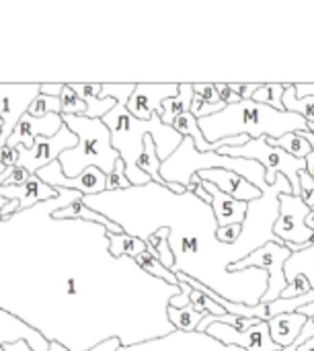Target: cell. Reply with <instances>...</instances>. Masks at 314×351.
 <instances>
[{"label":"cell","mask_w":314,"mask_h":351,"mask_svg":"<svg viewBox=\"0 0 314 351\" xmlns=\"http://www.w3.org/2000/svg\"><path fill=\"white\" fill-rule=\"evenodd\" d=\"M128 101H115V107L101 117L105 128L111 132V146L119 154V160L125 167V177L132 183V187H144L150 181L148 175H144L136 162L144 148V138L152 136L156 146L158 160H167L183 142V136L175 132L171 125H165L158 115H152L148 121H140L125 109Z\"/></svg>","instance_id":"cell-1"},{"label":"cell","mask_w":314,"mask_h":351,"mask_svg":"<svg viewBox=\"0 0 314 351\" xmlns=\"http://www.w3.org/2000/svg\"><path fill=\"white\" fill-rule=\"evenodd\" d=\"M78 144V138L64 125L56 136L51 138H35L31 148H23L16 146L19 158H16V167L27 171L29 175H35L37 171H41L43 167L51 165L53 160H58V156L64 150H70Z\"/></svg>","instance_id":"cell-8"},{"label":"cell","mask_w":314,"mask_h":351,"mask_svg":"<svg viewBox=\"0 0 314 351\" xmlns=\"http://www.w3.org/2000/svg\"><path fill=\"white\" fill-rule=\"evenodd\" d=\"M134 263H138L142 269H146L150 276H154V280H167L173 288H179L177 284V276L171 271V269H167L160 261H158V255L154 253V251H146V253H142V255H138L136 259H134Z\"/></svg>","instance_id":"cell-25"},{"label":"cell","mask_w":314,"mask_h":351,"mask_svg":"<svg viewBox=\"0 0 314 351\" xmlns=\"http://www.w3.org/2000/svg\"><path fill=\"white\" fill-rule=\"evenodd\" d=\"M117 350H121L119 339H117V337H111V339H105L103 343H99V346L90 348L88 351H117Z\"/></svg>","instance_id":"cell-40"},{"label":"cell","mask_w":314,"mask_h":351,"mask_svg":"<svg viewBox=\"0 0 314 351\" xmlns=\"http://www.w3.org/2000/svg\"><path fill=\"white\" fill-rule=\"evenodd\" d=\"M197 177L202 181H208L212 183L218 191L239 199V202H255V199H261V191L251 185L249 181H245L243 177H239L237 173L232 171H226V169H210V171H200Z\"/></svg>","instance_id":"cell-12"},{"label":"cell","mask_w":314,"mask_h":351,"mask_svg":"<svg viewBox=\"0 0 314 351\" xmlns=\"http://www.w3.org/2000/svg\"><path fill=\"white\" fill-rule=\"evenodd\" d=\"M284 276L286 282H292L296 276H304L311 284V290H314V245L288 257L284 263Z\"/></svg>","instance_id":"cell-17"},{"label":"cell","mask_w":314,"mask_h":351,"mask_svg":"<svg viewBox=\"0 0 314 351\" xmlns=\"http://www.w3.org/2000/svg\"><path fill=\"white\" fill-rule=\"evenodd\" d=\"M214 86H216V90H218V95H220V101H222L224 105H237V103H241V97L230 88V84H226V82H216Z\"/></svg>","instance_id":"cell-35"},{"label":"cell","mask_w":314,"mask_h":351,"mask_svg":"<svg viewBox=\"0 0 314 351\" xmlns=\"http://www.w3.org/2000/svg\"><path fill=\"white\" fill-rule=\"evenodd\" d=\"M306 130H309V132H313V134H314V125H313V123H309V128H306Z\"/></svg>","instance_id":"cell-45"},{"label":"cell","mask_w":314,"mask_h":351,"mask_svg":"<svg viewBox=\"0 0 314 351\" xmlns=\"http://www.w3.org/2000/svg\"><path fill=\"white\" fill-rule=\"evenodd\" d=\"M64 82H51V84H39V95H47V97H60L64 90Z\"/></svg>","instance_id":"cell-39"},{"label":"cell","mask_w":314,"mask_h":351,"mask_svg":"<svg viewBox=\"0 0 314 351\" xmlns=\"http://www.w3.org/2000/svg\"><path fill=\"white\" fill-rule=\"evenodd\" d=\"M53 218H58V220H66V218H84V220H93V222L105 226L107 232L121 234V226H119V224H115V222H111L109 218H105L103 214H97L95 210L86 208V206L82 204V199H78V202H74V204L62 208V210H58V212L53 214Z\"/></svg>","instance_id":"cell-19"},{"label":"cell","mask_w":314,"mask_h":351,"mask_svg":"<svg viewBox=\"0 0 314 351\" xmlns=\"http://www.w3.org/2000/svg\"><path fill=\"white\" fill-rule=\"evenodd\" d=\"M309 292H313V290H311V284H309V280H306L304 276H296L292 282H288V286H286V290L282 292V296H280V298H284V300H290V298L306 296Z\"/></svg>","instance_id":"cell-30"},{"label":"cell","mask_w":314,"mask_h":351,"mask_svg":"<svg viewBox=\"0 0 314 351\" xmlns=\"http://www.w3.org/2000/svg\"><path fill=\"white\" fill-rule=\"evenodd\" d=\"M294 93L298 99H306V97H314V84H306V82H296L294 84Z\"/></svg>","instance_id":"cell-41"},{"label":"cell","mask_w":314,"mask_h":351,"mask_svg":"<svg viewBox=\"0 0 314 351\" xmlns=\"http://www.w3.org/2000/svg\"><path fill=\"white\" fill-rule=\"evenodd\" d=\"M2 351H33V350H31V346H29L27 341H14V343H4V346H2ZM47 351H70V350H68V348H64V346L51 343Z\"/></svg>","instance_id":"cell-36"},{"label":"cell","mask_w":314,"mask_h":351,"mask_svg":"<svg viewBox=\"0 0 314 351\" xmlns=\"http://www.w3.org/2000/svg\"><path fill=\"white\" fill-rule=\"evenodd\" d=\"M204 189L210 193L212 197V216H214V222H216V228H224V226H232V224H239L243 226L245 218H247V208L249 204L247 202H239L222 191H218L212 183L208 181H202Z\"/></svg>","instance_id":"cell-14"},{"label":"cell","mask_w":314,"mask_h":351,"mask_svg":"<svg viewBox=\"0 0 314 351\" xmlns=\"http://www.w3.org/2000/svg\"><path fill=\"white\" fill-rule=\"evenodd\" d=\"M60 107H62V115H84L86 113V105L80 101V97L66 84L62 95H60Z\"/></svg>","instance_id":"cell-28"},{"label":"cell","mask_w":314,"mask_h":351,"mask_svg":"<svg viewBox=\"0 0 314 351\" xmlns=\"http://www.w3.org/2000/svg\"><path fill=\"white\" fill-rule=\"evenodd\" d=\"M136 167H138L144 175H148L150 181H154V183H158V185H165V181H162L160 175H158L160 160H158V156H156V146H154L152 136H146V138H144V148H142V154L138 156Z\"/></svg>","instance_id":"cell-21"},{"label":"cell","mask_w":314,"mask_h":351,"mask_svg":"<svg viewBox=\"0 0 314 351\" xmlns=\"http://www.w3.org/2000/svg\"><path fill=\"white\" fill-rule=\"evenodd\" d=\"M282 103H284V111L296 113V115H300L306 123H313L314 125V97L298 99L296 93H294V84H288Z\"/></svg>","instance_id":"cell-24"},{"label":"cell","mask_w":314,"mask_h":351,"mask_svg":"<svg viewBox=\"0 0 314 351\" xmlns=\"http://www.w3.org/2000/svg\"><path fill=\"white\" fill-rule=\"evenodd\" d=\"M14 212H19V202H16V199H8L6 206H4L2 212H0V220H8V216L14 214Z\"/></svg>","instance_id":"cell-42"},{"label":"cell","mask_w":314,"mask_h":351,"mask_svg":"<svg viewBox=\"0 0 314 351\" xmlns=\"http://www.w3.org/2000/svg\"><path fill=\"white\" fill-rule=\"evenodd\" d=\"M313 351H314V350H313Z\"/></svg>","instance_id":"cell-47"},{"label":"cell","mask_w":314,"mask_h":351,"mask_svg":"<svg viewBox=\"0 0 314 351\" xmlns=\"http://www.w3.org/2000/svg\"><path fill=\"white\" fill-rule=\"evenodd\" d=\"M241 232H243V226H239V224H232V226L216 228L214 237L220 241V245H222V247H232V245H237V243H239V239H241Z\"/></svg>","instance_id":"cell-31"},{"label":"cell","mask_w":314,"mask_h":351,"mask_svg":"<svg viewBox=\"0 0 314 351\" xmlns=\"http://www.w3.org/2000/svg\"><path fill=\"white\" fill-rule=\"evenodd\" d=\"M218 154L259 162L265 169V183L267 185H274L278 175H284L286 181L292 187V195L300 197V179H298V175H300V171H306V162L286 154L282 148L269 146L265 138L249 140L243 146H224V148L218 150Z\"/></svg>","instance_id":"cell-4"},{"label":"cell","mask_w":314,"mask_h":351,"mask_svg":"<svg viewBox=\"0 0 314 351\" xmlns=\"http://www.w3.org/2000/svg\"><path fill=\"white\" fill-rule=\"evenodd\" d=\"M78 97L80 101L86 105V113L84 117H90V119H101L105 113H109L113 107H115V101L109 99V97H101V88H103V82H72L68 84Z\"/></svg>","instance_id":"cell-15"},{"label":"cell","mask_w":314,"mask_h":351,"mask_svg":"<svg viewBox=\"0 0 314 351\" xmlns=\"http://www.w3.org/2000/svg\"><path fill=\"white\" fill-rule=\"evenodd\" d=\"M62 189L49 187L43 181L37 179V175H31L23 185H0V197L2 199H16L19 202V212L29 210L37 202L45 199H58Z\"/></svg>","instance_id":"cell-13"},{"label":"cell","mask_w":314,"mask_h":351,"mask_svg":"<svg viewBox=\"0 0 314 351\" xmlns=\"http://www.w3.org/2000/svg\"><path fill=\"white\" fill-rule=\"evenodd\" d=\"M265 140H267L269 146L282 148L286 154H290V156H294V158H298V160H306V156L313 152V148L309 146V142H306L302 136H298L296 132L286 134V136H282V138H278V140H271V138H265Z\"/></svg>","instance_id":"cell-23"},{"label":"cell","mask_w":314,"mask_h":351,"mask_svg":"<svg viewBox=\"0 0 314 351\" xmlns=\"http://www.w3.org/2000/svg\"><path fill=\"white\" fill-rule=\"evenodd\" d=\"M49 113H58L62 115V107H60V97H47V95H37V99L31 103L27 115L31 117H43Z\"/></svg>","instance_id":"cell-27"},{"label":"cell","mask_w":314,"mask_h":351,"mask_svg":"<svg viewBox=\"0 0 314 351\" xmlns=\"http://www.w3.org/2000/svg\"><path fill=\"white\" fill-rule=\"evenodd\" d=\"M298 179H300V199L313 210L314 208V181L313 177L306 173V171H300V175H298Z\"/></svg>","instance_id":"cell-32"},{"label":"cell","mask_w":314,"mask_h":351,"mask_svg":"<svg viewBox=\"0 0 314 351\" xmlns=\"http://www.w3.org/2000/svg\"><path fill=\"white\" fill-rule=\"evenodd\" d=\"M62 128H64V121H62V115H58V113H49L43 117H31L25 113L19 119V123L14 125L10 138L6 140V148H16V146L31 148L35 138H39V136L51 138Z\"/></svg>","instance_id":"cell-11"},{"label":"cell","mask_w":314,"mask_h":351,"mask_svg":"<svg viewBox=\"0 0 314 351\" xmlns=\"http://www.w3.org/2000/svg\"><path fill=\"white\" fill-rule=\"evenodd\" d=\"M179 84H152V82H140L136 84L134 93L130 95L125 109L130 115H134L140 121L152 119V115H162V103L167 99L177 97Z\"/></svg>","instance_id":"cell-10"},{"label":"cell","mask_w":314,"mask_h":351,"mask_svg":"<svg viewBox=\"0 0 314 351\" xmlns=\"http://www.w3.org/2000/svg\"><path fill=\"white\" fill-rule=\"evenodd\" d=\"M193 93L195 95H200L206 103H210V105H218V103H222L220 101V95H218V90H216V86L214 84H210V82H197V84H193Z\"/></svg>","instance_id":"cell-33"},{"label":"cell","mask_w":314,"mask_h":351,"mask_svg":"<svg viewBox=\"0 0 314 351\" xmlns=\"http://www.w3.org/2000/svg\"><path fill=\"white\" fill-rule=\"evenodd\" d=\"M39 95V84H0V148L6 146L14 125Z\"/></svg>","instance_id":"cell-9"},{"label":"cell","mask_w":314,"mask_h":351,"mask_svg":"<svg viewBox=\"0 0 314 351\" xmlns=\"http://www.w3.org/2000/svg\"><path fill=\"white\" fill-rule=\"evenodd\" d=\"M130 187H132V183H130L128 177H125V167H123L121 160H117L113 173L107 175V191H119V189L125 191V189H130Z\"/></svg>","instance_id":"cell-29"},{"label":"cell","mask_w":314,"mask_h":351,"mask_svg":"<svg viewBox=\"0 0 314 351\" xmlns=\"http://www.w3.org/2000/svg\"><path fill=\"white\" fill-rule=\"evenodd\" d=\"M200 333H206L214 339H218L222 346H237L243 348L245 351H282V348H278L271 337H269V327L267 323H257L251 329L245 331H237L230 325L218 323L212 317H206L200 325H197Z\"/></svg>","instance_id":"cell-7"},{"label":"cell","mask_w":314,"mask_h":351,"mask_svg":"<svg viewBox=\"0 0 314 351\" xmlns=\"http://www.w3.org/2000/svg\"><path fill=\"white\" fill-rule=\"evenodd\" d=\"M290 255H292V251L284 243H265L263 247L249 253L241 261L230 263L228 271L230 274H234V271L239 274V271H247V269L265 271L267 274V288L261 296V304H271L282 296V292L288 286L286 276H284V263L288 261Z\"/></svg>","instance_id":"cell-5"},{"label":"cell","mask_w":314,"mask_h":351,"mask_svg":"<svg viewBox=\"0 0 314 351\" xmlns=\"http://www.w3.org/2000/svg\"><path fill=\"white\" fill-rule=\"evenodd\" d=\"M280 210L278 220L271 226V232L278 241L284 245H298L302 249L314 245V232L306 228V218L311 214V208L292 193H282L278 197Z\"/></svg>","instance_id":"cell-6"},{"label":"cell","mask_w":314,"mask_h":351,"mask_svg":"<svg viewBox=\"0 0 314 351\" xmlns=\"http://www.w3.org/2000/svg\"><path fill=\"white\" fill-rule=\"evenodd\" d=\"M29 177H31V175H29L27 171H23V169L14 167V169L10 171V175L6 177V183H4V185H23Z\"/></svg>","instance_id":"cell-38"},{"label":"cell","mask_w":314,"mask_h":351,"mask_svg":"<svg viewBox=\"0 0 314 351\" xmlns=\"http://www.w3.org/2000/svg\"><path fill=\"white\" fill-rule=\"evenodd\" d=\"M16 158H19V152L16 148H0V165L2 167H16Z\"/></svg>","instance_id":"cell-37"},{"label":"cell","mask_w":314,"mask_h":351,"mask_svg":"<svg viewBox=\"0 0 314 351\" xmlns=\"http://www.w3.org/2000/svg\"><path fill=\"white\" fill-rule=\"evenodd\" d=\"M105 241H107V249L113 257H130L132 261L148 251V245L138 239V237H130V234H113V232H105Z\"/></svg>","instance_id":"cell-18"},{"label":"cell","mask_w":314,"mask_h":351,"mask_svg":"<svg viewBox=\"0 0 314 351\" xmlns=\"http://www.w3.org/2000/svg\"><path fill=\"white\" fill-rule=\"evenodd\" d=\"M12 169H14V167H8V169L0 175V185H4V183H6V177L10 175V171H12ZM4 206H6V199H2V197H0V212H2V208H4Z\"/></svg>","instance_id":"cell-43"},{"label":"cell","mask_w":314,"mask_h":351,"mask_svg":"<svg viewBox=\"0 0 314 351\" xmlns=\"http://www.w3.org/2000/svg\"><path fill=\"white\" fill-rule=\"evenodd\" d=\"M304 325H306V317L300 315V313H294V315H278V317H274V319L267 321L269 337L282 350L290 348L296 341V337L300 335V331H302Z\"/></svg>","instance_id":"cell-16"},{"label":"cell","mask_w":314,"mask_h":351,"mask_svg":"<svg viewBox=\"0 0 314 351\" xmlns=\"http://www.w3.org/2000/svg\"><path fill=\"white\" fill-rule=\"evenodd\" d=\"M62 121L78 138L74 148L64 150L58 156L64 177L74 179L88 167H97L101 173L111 175L119 154L111 146V132L105 123L84 115H62Z\"/></svg>","instance_id":"cell-3"},{"label":"cell","mask_w":314,"mask_h":351,"mask_svg":"<svg viewBox=\"0 0 314 351\" xmlns=\"http://www.w3.org/2000/svg\"><path fill=\"white\" fill-rule=\"evenodd\" d=\"M288 84L290 82H265V84H261L255 90V95L251 97V101L261 103V105H267V107H271L276 111H284L282 99H284V93L288 88Z\"/></svg>","instance_id":"cell-22"},{"label":"cell","mask_w":314,"mask_h":351,"mask_svg":"<svg viewBox=\"0 0 314 351\" xmlns=\"http://www.w3.org/2000/svg\"><path fill=\"white\" fill-rule=\"evenodd\" d=\"M193 84H189V82H181L179 84V93H177V97H173V99H167L165 103H162V115H160V121L165 123V125H171L181 113H187L189 111V107H191V99H193Z\"/></svg>","instance_id":"cell-20"},{"label":"cell","mask_w":314,"mask_h":351,"mask_svg":"<svg viewBox=\"0 0 314 351\" xmlns=\"http://www.w3.org/2000/svg\"><path fill=\"white\" fill-rule=\"evenodd\" d=\"M169 321L173 329L179 331H197V325L206 319V315H200L193 311V306H185V308H171L169 306Z\"/></svg>","instance_id":"cell-26"},{"label":"cell","mask_w":314,"mask_h":351,"mask_svg":"<svg viewBox=\"0 0 314 351\" xmlns=\"http://www.w3.org/2000/svg\"><path fill=\"white\" fill-rule=\"evenodd\" d=\"M197 125L208 144L237 136H249V140H278L286 134L309 128V123L300 115L290 111H276L251 99L237 105H226L220 113L197 119Z\"/></svg>","instance_id":"cell-2"},{"label":"cell","mask_w":314,"mask_h":351,"mask_svg":"<svg viewBox=\"0 0 314 351\" xmlns=\"http://www.w3.org/2000/svg\"><path fill=\"white\" fill-rule=\"evenodd\" d=\"M298 313H300V315H304L306 319H309V317H314V302L313 304H309V306H302Z\"/></svg>","instance_id":"cell-44"},{"label":"cell","mask_w":314,"mask_h":351,"mask_svg":"<svg viewBox=\"0 0 314 351\" xmlns=\"http://www.w3.org/2000/svg\"><path fill=\"white\" fill-rule=\"evenodd\" d=\"M228 84L241 97V101H249L255 95V90L261 86V82H228Z\"/></svg>","instance_id":"cell-34"},{"label":"cell","mask_w":314,"mask_h":351,"mask_svg":"<svg viewBox=\"0 0 314 351\" xmlns=\"http://www.w3.org/2000/svg\"><path fill=\"white\" fill-rule=\"evenodd\" d=\"M0 128H2V119H0Z\"/></svg>","instance_id":"cell-46"}]
</instances>
